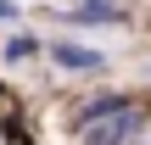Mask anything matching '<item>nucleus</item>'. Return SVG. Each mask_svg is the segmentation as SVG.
I'll return each instance as SVG.
<instances>
[{"label":"nucleus","mask_w":151,"mask_h":145,"mask_svg":"<svg viewBox=\"0 0 151 145\" xmlns=\"http://www.w3.org/2000/svg\"><path fill=\"white\" fill-rule=\"evenodd\" d=\"M112 6H118V0H112Z\"/></svg>","instance_id":"obj_7"},{"label":"nucleus","mask_w":151,"mask_h":145,"mask_svg":"<svg viewBox=\"0 0 151 145\" xmlns=\"http://www.w3.org/2000/svg\"><path fill=\"white\" fill-rule=\"evenodd\" d=\"M0 22H17V6L11 0H0Z\"/></svg>","instance_id":"obj_6"},{"label":"nucleus","mask_w":151,"mask_h":145,"mask_svg":"<svg viewBox=\"0 0 151 145\" xmlns=\"http://www.w3.org/2000/svg\"><path fill=\"white\" fill-rule=\"evenodd\" d=\"M39 50H45L39 34H11V39H6V61H28V56H39Z\"/></svg>","instance_id":"obj_5"},{"label":"nucleus","mask_w":151,"mask_h":145,"mask_svg":"<svg viewBox=\"0 0 151 145\" xmlns=\"http://www.w3.org/2000/svg\"><path fill=\"white\" fill-rule=\"evenodd\" d=\"M45 56L62 67V73H106V56L78 45V39H45Z\"/></svg>","instance_id":"obj_2"},{"label":"nucleus","mask_w":151,"mask_h":145,"mask_svg":"<svg viewBox=\"0 0 151 145\" xmlns=\"http://www.w3.org/2000/svg\"><path fill=\"white\" fill-rule=\"evenodd\" d=\"M118 112H134V101H129V95H118V89H101V95H90V101L73 112V129L84 134V129H95V123L118 117Z\"/></svg>","instance_id":"obj_3"},{"label":"nucleus","mask_w":151,"mask_h":145,"mask_svg":"<svg viewBox=\"0 0 151 145\" xmlns=\"http://www.w3.org/2000/svg\"><path fill=\"white\" fill-rule=\"evenodd\" d=\"M140 134H146V112L134 106V112H118V117L84 129V145H134Z\"/></svg>","instance_id":"obj_1"},{"label":"nucleus","mask_w":151,"mask_h":145,"mask_svg":"<svg viewBox=\"0 0 151 145\" xmlns=\"http://www.w3.org/2000/svg\"><path fill=\"white\" fill-rule=\"evenodd\" d=\"M67 22H90V28H112V22H123V6H112V0H78V6L67 11Z\"/></svg>","instance_id":"obj_4"}]
</instances>
